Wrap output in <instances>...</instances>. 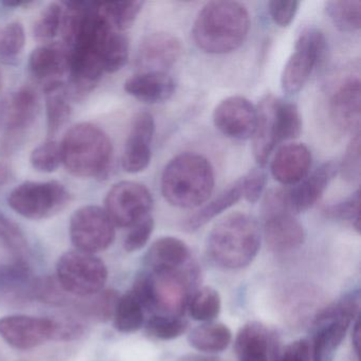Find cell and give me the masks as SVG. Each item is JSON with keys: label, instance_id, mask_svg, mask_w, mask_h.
I'll return each instance as SVG.
<instances>
[{"label": "cell", "instance_id": "obj_13", "mask_svg": "<svg viewBox=\"0 0 361 361\" xmlns=\"http://www.w3.org/2000/svg\"><path fill=\"white\" fill-rule=\"evenodd\" d=\"M54 320L12 314L0 318V337L18 350H26L54 339Z\"/></svg>", "mask_w": 361, "mask_h": 361}, {"label": "cell", "instance_id": "obj_39", "mask_svg": "<svg viewBox=\"0 0 361 361\" xmlns=\"http://www.w3.org/2000/svg\"><path fill=\"white\" fill-rule=\"evenodd\" d=\"M323 212L329 219L350 223L357 232H360V191L357 190L344 202L326 207Z\"/></svg>", "mask_w": 361, "mask_h": 361}, {"label": "cell", "instance_id": "obj_33", "mask_svg": "<svg viewBox=\"0 0 361 361\" xmlns=\"http://www.w3.org/2000/svg\"><path fill=\"white\" fill-rule=\"evenodd\" d=\"M188 306L190 314L194 320L211 322L221 312V295L216 289L204 286L194 293Z\"/></svg>", "mask_w": 361, "mask_h": 361}, {"label": "cell", "instance_id": "obj_36", "mask_svg": "<svg viewBox=\"0 0 361 361\" xmlns=\"http://www.w3.org/2000/svg\"><path fill=\"white\" fill-rule=\"evenodd\" d=\"M62 4L51 3L39 14V18L33 27L35 39L43 43H50L61 32L62 27Z\"/></svg>", "mask_w": 361, "mask_h": 361}, {"label": "cell", "instance_id": "obj_23", "mask_svg": "<svg viewBox=\"0 0 361 361\" xmlns=\"http://www.w3.org/2000/svg\"><path fill=\"white\" fill-rule=\"evenodd\" d=\"M191 259L189 247L183 240L164 236L152 244L145 255V263L152 274L179 269Z\"/></svg>", "mask_w": 361, "mask_h": 361}, {"label": "cell", "instance_id": "obj_11", "mask_svg": "<svg viewBox=\"0 0 361 361\" xmlns=\"http://www.w3.org/2000/svg\"><path fill=\"white\" fill-rule=\"evenodd\" d=\"M154 200L151 192L134 181L116 183L105 200V212L114 225L133 227L135 224L149 215Z\"/></svg>", "mask_w": 361, "mask_h": 361}, {"label": "cell", "instance_id": "obj_5", "mask_svg": "<svg viewBox=\"0 0 361 361\" xmlns=\"http://www.w3.org/2000/svg\"><path fill=\"white\" fill-rule=\"evenodd\" d=\"M109 279L106 265L100 257L83 251H68L56 264V280L65 293L78 298L97 295Z\"/></svg>", "mask_w": 361, "mask_h": 361}, {"label": "cell", "instance_id": "obj_43", "mask_svg": "<svg viewBox=\"0 0 361 361\" xmlns=\"http://www.w3.org/2000/svg\"><path fill=\"white\" fill-rule=\"evenodd\" d=\"M155 227V221L151 215L135 224L130 229V233L124 240V248L128 252H135L140 250L149 242Z\"/></svg>", "mask_w": 361, "mask_h": 361}, {"label": "cell", "instance_id": "obj_34", "mask_svg": "<svg viewBox=\"0 0 361 361\" xmlns=\"http://www.w3.org/2000/svg\"><path fill=\"white\" fill-rule=\"evenodd\" d=\"M276 120L279 142L293 140L301 134V115L297 105L293 103L278 99L276 105Z\"/></svg>", "mask_w": 361, "mask_h": 361}, {"label": "cell", "instance_id": "obj_32", "mask_svg": "<svg viewBox=\"0 0 361 361\" xmlns=\"http://www.w3.org/2000/svg\"><path fill=\"white\" fill-rule=\"evenodd\" d=\"M145 322V312L136 298L128 293L120 297L114 314V325L124 334L135 333Z\"/></svg>", "mask_w": 361, "mask_h": 361}, {"label": "cell", "instance_id": "obj_31", "mask_svg": "<svg viewBox=\"0 0 361 361\" xmlns=\"http://www.w3.org/2000/svg\"><path fill=\"white\" fill-rule=\"evenodd\" d=\"M143 1L99 3V11L114 31H124L133 26L142 9Z\"/></svg>", "mask_w": 361, "mask_h": 361}, {"label": "cell", "instance_id": "obj_40", "mask_svg": "<svg viewBox=\"0 0 361 361\" xmlns=\"http://www.w3.org/2000/svg\"><path fill=\"white\" fill-rule=\"evenodd\" d=\"M25 42L24 26L18 22L10 23L0 30V58H16L24 49Z\"/></svg>", "mask_w": 361, "mask_h": 361}, {"label": "cell", "instance_id": "obj_49", "mask_svg": "<svg viewBox=\"0 0 361 361\" xmlns=\"http://www.w3.org/2000/svg\"><path fill=\"white\" fill-rule=\"evenodd\" d=\"M352 341L355 352H356L357 357L359 358V355H360V322H359L358 318H356V321H355Z\"/></svg>", "mask_w": 361, "mask_h": 361}, {"label": "cell", "instance_id": "obj_29", "mask_svg": "<svg viewBox=\"0 0 361 361\" xmlns=\"http://www.w3.org/2000/svg\"><path fill=\"white\" fill-rule=\"evenodd\" d=\"M78 299L75 300V307L80 314L100 322H106L114 318L120 295L118 291L107 289L92 297Z\"/></svg>", "mask_w": 361, "mask_h": 361}, {"label": "cell", "instance_id": "obj_28", "mask_svg": "<svg viewBox=\"0 0 361 361\" xmlns=\"http://www.w3.org/2000/svg\"><path fill=\"white\" fill-rule=\"evenodd\" d=\"M188 340L190 345L200 352L221 353L229 346L232 333L227 325L207 322L195 327Z\"/></svg>", "mask_w": 361, "mask_h": 361}, {"label": "cell", "instance_id": "obj_20", "mask_svg": "<svg viewBox=\"0 0 361 361\" xmlns=\"http://www.w3.org/2000/svg\"><path fill=\"white\" fill-rule=\"evenodd\" d=\"M264 216V235L271 250L285 252L303 244L305 232L303 226L293 214L286 211H279Z\"/></svg>", "mask_w": 361, "mask_h": 361}, {"label": "cell", "instance_id": "obj_18", "mask_svg": "<svg viewBox=\"0 0 361 361\" xmlns=\"http://www.w3.org/2000/svg\"><path fill=\"white\" fill-rule=\"evenodd\" d=\"M361 111L360 80L348 75L337 86L331 101L329 115L335 126L343 132L359 130Z\"/></svg>", "mask_w": 361, "mask_h": 361}, {"label": "cell", "instance_id": "obj_12", "mask_svg": "<svg viewBox=\"0 0 361 361\" xmlns=\"http://www.w3.org/2000/svg\"><path fill=\"white\" fill-rule=\"evenodd\" d=\"M153 278L155 310H161L166 316L180 317L191 299L192 283L195 282L196 272L193 266L188 269L152 274Z\"/></svg>", "mask_w": 361, "mask_h": 361}, {"label": "cell", "instance_id": "obj_35", "mask_svg": "<svg viewBox=\"0 0 361 361\" xmlns=\"http://www.w3.org/2000/svg\"><path fill=\"white\" fill-rule=\"evenodd\" d=\"M130 56V43L128 37L113 31L107 37L103 48V68L104 73H115L121 71Z\"/></svg>", "mask_w": 361, "mask_h": 361}, {"label": "cell", "instance_id": "obj_25", "mask_svg": "<svg viewBox=\"0 0 361 361\" xmlns=\"http://www.w3.org/2000/svg\"><path fill=\"white\" fill-rule=\"evenodd\" d=\"M238 361H267L269 333L259 322H249L240 329L234 342Z\"/></svg>", "mask_w": 361, "mask_h": 361}, {"label": "cell", "instance_id": "obj_1", "mask_svg": "<svg viewBox=\"0 0 361 361\" xmlns=\"http://www.w3.org/2000/svg\"><path fill=\"white\" fill-rule=\"evenodd\" d=\"M249 29L250 16L242 4L228 0L211 1L196 18L193 39L207 54H229L242 46Z\"/></svg>", "mask_w": 361, "mask_h": 361}, {"label": "cell", "instance_id": "obj_9", "mask_svg": "<svg viewBox=\"0 0 361 361\" xmlns=\"http://www.w3.org/2000/svg\"><path fill=\"white\" fill-rule=\"evenodd\" d=\"M37 113L39 97L30 86L16 90L4 101L1 117L5 136L0 147L4 155H10L22 145L29 128L37 119Z\"/></svg>", "mask_w": 361, "mask_h": 361}, {"label": "cell", "instance_id": "obj_45", "mask_svg": "<svg viewBox=\"0 0 361 361\" xmlns=\"http://www.w3.org/2000/svg\"><path fill=\"white\" fill-rule=\"evenodd\" d=\"M136 298L137 301L141 304L143 310H155V298H154L153 278L151 274L142 272L137 276L130 291Z\"/></svg>", "mask_w": 361, "mask_h": 361}, {"label": "cell", "instance_id": "obj_38", "mask_svg": "<svg viewBox=\"0 0 361 361\" xmlns=\"http://www.w3.org/2000/svg\"><path fill=\"white\" fill-rule=\"evenodd\" d=\"M31 166L41 173H52L62 164L61 147L54 140H48L33 149L30 156Z\"/></svg>", "mask_w": 361, "mask_h": 361}, {"label": "cell", "instance_id": "obj_17", "mask_svg": "<svg viewBox=\"0 0 361 361\" xmlns=\"http://www.w3.org/2000/svg\"><path fill=\"white\" fill-rule=\"evenodd\" d=\"M154 133L155 121L153 116L147 111L139 113L133 120L122 155V166L126 172L136 174L149 166Z\"/></svg>", "mask_w": 361, "mask_h": 361}, {"label": "cell", "instance_id": "obj_14", "mask_svg": "<svg viewBox=\"0 0 361 361\" xmlns=\"http://www.w3.org/2000/svg\"><path fill=\"white\" fill-rule=\"evenodd\" d=\"M257 107L244 97H229L221 101L213 113L215 128L228 138H252L257 126Z\"/></svg>", "mask_w": 361, "mask_h": 361}, {"label": "cell", "instance_id": "obj_6", "mask_svg": "<svg viewBox=\"0 0 361 361\" xmlns=\"http://www.w3.org/2000/svg\"><path fill=\"white\" fill-rule=\"evenodd\" d=\"M71 200L68 190L58 181H26L8 196V204L16 213L33 221L58 214Z\"/></svg>", "mask_w": 361, "mask_h": 361}, {"label": "cell", "instance_id": "obj_2", "mask_svg": "<svg viewBox=\"0 0 361 361\" xmlns=\"http://www.w3.org/2000/svg\"><path fill=\"white\" fill-rule=\"evenodd\" d=\"M214 171L204 156L185 153L173 158L161 176L162 195L172 206L197 208L214 190Z\"/></svg>", "mask_w": 361, "mask_h": 361}, {"label": "cell", "instance_id": "obj_8", "mask_svg": "<svg viewBox=\"0 0 361 361\" xmlns=\"http://www.w3.org/2000/svg\"><path fill=\"white\" fill-rule=\"evenodd\" d=\"M327 44L324 35L314 28L305 29L295 42V51L283 69L281 84L287 94L299 92L319 66L325 54Z\"/></svg>", "mask_w": 361, "mask_h": 361}, {"label": "cell", "instance_id": "obj_27", "mask_svg": "<svg viewBox=\"0 0 361 361\" xmlns=\"http://www.w3.org/2000/svg\"><path fill=\"white\" fill-rule=\"evenodd\" d=\"M48 136L54 137L68 121L71 116L68 90L63 82L46 85Z\"/></svg>", "mask_w": 361, "mask_h": 361}, {"label": "cell", "instance_id": "obj_37", "mask_svg": "<svg viewBox=\"0 0 361 361\" xmlns=\"http://www.w3.org/2000/svg\"><path fill=\"white\" fill-rule=\"evenodd\" d=\"M149 336L160 340H172L180 337L188 329V322L180 317L154 316L147 321Z\"/></svg>", "mask_w": 361, "mask_h": 361}, {"label": "cell", "instance_id": "obj_42", "mask_svg": "<svg viewBox=\"0 0 361 361\" xmlns=\"http://www.w3.org/2000/svg\"><path fill=\"white\" fill-rule=\"evenodd\" d=\"M360 133L356 132L346 149L339 171L348 181H355L360 176Z\"/></svg>", "mask_w": 361, "mask_h": 361}, {"label": "cell", "instance_id": "obj_51", "mask_svg": "<svg viewBox=\"0 0 361 361\" xmlns=\"http://www.w3.org/2000/svg\"><path fill=\"white\" fill-rule=\"evenodd\" d=\"M0 88H1V73H0Z\"/></svg>", "mask_w": 361, "mask_h": 361}, {"label": "cell", "instance_id": "obj_30", "mask_svg": "<svg viewBox=\"0 0 361 361\" xmlns=\"http://www.w3.org/2000/svg\"><path fill=\"white\" fill-rule=\"evenodd\" d=\"M325 10L338 30L355 32L360 29V0H331L325 4Z\"/></svg>", "mask_w": 361, "mask_h": 361}, {"label": "cell", "instance_id": "obj_15", "mask_svg": "<svg viewBox=\"0 0 361 361\" xmlns=\"http://www.w3.org/2000/svg\"><path fill=\"white\" fill-rule=\"evenodd\" d=\"M338 171L339 166L335 162H325L297 185L281 189L285 209L291 214H298L312 208L322 197Z\"/></svg>", "mask_w": 361, "mask_h": 361}, {"label": "cell", "instance_id": "obj_48", "mask_svg": "<svg viewBox=\"0 0 361 361\" xmlns=\"http://www.w3.org/2000/svg\"><path fill=\"white\" fill-rule=\"evenodd\" d=\"M276 361H312L310 345L305 340L289 344Z\"/></svg>", "mask_w": 361, "mask_h": 361}, {"label": "cell", "instance_id": "obj_24", "mask_svg": "<svg viewBox=\"0 0 361 361\" xmlns=\"http://www.w3.org/2000/svg\"><path fill=\"white\" fill-rule=\"evenodd\" d=\"M174 80L166 73H139L124 84V90L141 102L156 104L174 94Z\"/></svg>", "mask_w": 361, "mask_h": 361}, {"label": "cell", "instance_id": "obj_22", "mask_svg": "<svg viewBox=\"0 0 361 361\" xmlns=\"http://www.w3.org/2000/svg\"><path fill=\"white\" fill-rule=\"evenodd\" d=\"M29 71L44 85L62 82L69 73V51L66 47L45 45L33 50L29 58Z\"/></svg>", "mask_w": 361, "mask_h": 361}, {"label": "cell", "instance_id": "obj_16", "mask_svg": "<svg viewBox=\"0 0 361 361\" xmlns=\"http://www.w3.org/2000/svg\"><path fill=\"white\" fill-rule=\"evenodd\" d=\"M181 42L170 33H152L143 39L137 51L140 73H166L180 58Z\"/></svg>", "mask_w": 361, "mask_h": 361}, {"label": "cell", "instance_id": "obj_7", "mask_svg": "<svg viewBox=\"0 0 361 361\" xmlns=\"http://www.w3.org/2000/svg\"><path fill=\"white\" fill-rule=\"evenodd\" d=\"M358 298L350 295L318 314L314 321L316 333L310 348L312 361H331L345 337L350 322L358 316Z\"/></svg>", "mask_w": 361, "mask_h": 361}, {"label": "cell", "instance_id": "obj_41", "mask_svg": "<svg viewBox=\"0 0 361 361\" xmlns=\"http://www.w3.org/2000/svg\"><path fill=\"white\" fill-rule=\"evenodd\" d=\"M0 240L14 253L24 261L28 255V244L20 228L16 223L8 219L3 213H0Z\"/></svg>", "mask_w": 361, "mask_h": 361}, {"label": "cell", "instance_id": "obj_3", "mask_svg": "<svg viewBox=\"0 0 361 361\" xmlns=\"http://www.w3.org/2000/svg\"><path fill=\"white\" fill-rule=\"evenodd\" d=\"M261 246L257 221L246 213L227 215L211 230L208 253L211 259L224 269L246 267L257 257Z\"/></svg>", "mask_w": 361, "mask_h": 361}, {"label": "cell", "instance_id": "obj_4", "mask_svg": "<svg viewBox=\"0 0 361 361\" xmlns=\"http://www.w3.org/2000/svg\"><path fill=\"white\" fill-rule=\"evenodd\" d=\"M62 164L81 178H105L111 169L113 145L104 130L92 123L73 126L60 145Z\"/></svg>", "mask_w": 361, "mask_h": 361}, {"label": "cell", "instance_id": "obj_19", "mask_svg": "<svg viewBox=\"0 0 361 361\" xmlns=\"http://www.w3.org/2000/svg\"><path fill=\"white\" fill-rule=\"evenodd\" d=\"M310 166V149L301 143H289L276 152L270 164V172L281 185L293 187L308 176Z\"/></svg>", "mask_w": 361, "mask_h": 361}, {"label": "cell", "instance_id": "obj_46", "mask_svg": "<svg viewBox=\"0 0 361 361\" xmlns=\"http://www.w3.org/2000/svg\"><path fill=\"white\" fill-rule=\"evenodd\" d=\"M299 7V1L274 0L268 4V8H269L268 10L274 24L283 28L288 27L293 23Z\"/></svg>", "mask_w": 361, "mask_h": 361}, {"label": "cell", "instance_id": "obj_47", "mask_svg": "<svg viewBox=\"0 0 361 361\" xmlns=\"http://www.w3.org/2000/svg\"><path fill=\"white\" fill-rule=\"evenodd\" d=\"M54 320V341H69L83 335L84 325L73 318H61Z\"/></svg>", "mask_w": 361, "mask_h": 361}, {"label": "cell", "instance_id": "obj_44", "mask_svg": "<svg viewBox=\"0 0 361 361\" xmlns=\"http://www.w3.org/2000/svg\"><path fill=\"white\" fill-rule=\"evenodd\" d=\"M242 180L243 197L250 204H255L261 197L267 183L265 172L259 169L251 171Z\"/></svg>", "mask_w": 361, "mask_h": 361}, {"label": "cell", "instance_id": "obj_10", "mask_svg": "<svg viewBox=\"0 0 361 361\" xmlns=\"http://www.w3.org/2000/svg\"><path fill=\"white\" fill-rule=\"evenodd\" d=\"M69 233L77 250L94 255L113 244L115 225L100 207L85 206L71 216Z\"/></svg>", "mask_w": 361, "mask_h": 361}, {"label": "cell", "instance_id": "obj_21", "mask_svg": "<svg viewBox=\"0 0 361 361\" xmlns=\"http://www.w3.org/2000/svg\"><path fill=\"white\" fill-rule=\"evenodd\" d=\"M278 99L272 94H266L257 107V119L253 133V155L261 166L266 164L278 145L276 105Z\"/></svg>", "mask_w": 361, "mask_h": 361}, {"label": "cell", "instance_id": "obj_26", "mask_svg": "<svg viewBox=\"0 0 361 361\" xmlns=\"http://www.w3.org/2000/svg\"><path fill=\"white\" fill-rule=\"evenodd\" d=\"M243 197L242 180H236L233 185L224 190L216 197L204 204L197 212L192 214L183 224L185 231L193 232L204 227L209 221L225 212Z\"/></svg>", "mask_w": 361, "mask_h": 361}, {"label": "cell", "instance_id": "obj_50", "mask_svg": "<svg viewBox=\"0 0 361 361\" xmlns=\"http://www.w3.org/2000/svg\"><path fill=\"white\" fill-rule=\"evenodd\" d=\"M11 178V170L5 162L0 161V187L6 185Z\"/></svg>", "mask_w": 361, "mask_h": 361}]
</instances>
